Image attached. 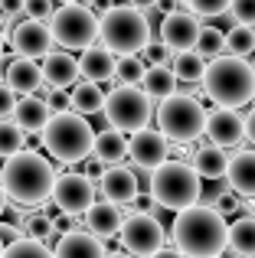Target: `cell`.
<instances>
[{
	"label": "cell",
	"instance_id": "6da1fadb",
	"mask_svg": "<svg viewBox=\"0 0 255 258\" xmlns=\"http://www.w3.org/2000/svg\"><path fill=\"white\" fill-rule=\"evenodd\" d=\"M56 183L59 176L52 160H46L36 151H23L4 160L0 167V186H4L7 200H13L17 206H43L46 200H52Z\"/></svg>",
	"mask_w": 255,
	"mask_h": 258
},
{
	"label": "cell",
	"instance_id": "7a4b0ae2",
	"mask_svg": "<svg viewBox=\"0 0 255 258\" xmlns=\"http://www.w3.org/2000/svg\"><path fill=\"white\" fill-rule=\"evenodd\" d=\"M170 239L173 248L186 258H223V248L229 245V226L216 209L193 206L186 213H177Z\"/></svg>",
	"mask_w": 255,
	"mask_h": 258
},
{
	"label": "cell",
	"instance_id": "3957f363",
	"mask_svg": "<svg viewBox=\"0 0 255 258\" xmlns=\"http://www.w3.org/2000/svg\"><path fill=\"white\" fill-rule=\"evenodd\" d=\"M203 92L219 108H242L255 98V69L249 59L239 56H219L206 66Z\"/></svg>",
	"mask_w": 255,
	"mask_h": 258
},
{
	"label": "cell",
	"instance_id": "277c9868",
	"mask_svg": "<svg viewBox=\"0 0 255 258\" xmlns=\"http://www.w3.org/2000/svg\"><path fill=\"white\" fill-rule=\"evenodd\" d=\"M98 39H102V49H108L118 59L138 56L151 46V20L144 10H134L128 4L111 7L98 20Z\"/></svg>",
	"mask_w": 255,
	"mask_h": 258
},
{
	"label": "cell",
	"instance_id": "5b68a950",
	"mask_svg": "<svg viewBox=\"0 0 255 258\" xmlns=\"http://www.w3.org/2000/svg\"><path fill=\"white\" fill-rule=\"evenodd\" d=\"M98 131L89 124V118L76 111H59L43 131V147L59 164H85L89 154H95Z\"/></svg>",
	"mask_w": 255,
	"mask_h": 258
},
{
	"label": "cell",
	"instance_id": "8992f818",
	"mask_svg": "<svg viewBox=\"0 0 255 258\" xmlns=\"http://www.w3.org/2000/svg\"><path fill=\"white\" fill-rule=\"evenodd\" d=\"M147 193L154 196L160 209H173V213H186V209L200 206V193H203V180L186 160H167L164 167L151 173L147 180Z\"/></svg>",
	"mask_w": 255,
	"mask_h": 258
},
{
	"label": "cell",
	"instance_id": "52a82bcc",
	"mask_svg": "<svg viewBox=\"0 0 255 258\" xmlns=\"http://www.w3.org/2000/svg\"><path fill=\"white\" fill-rule=\"evenodd\" d=\"M206 121L210 114L193 95H173V98L160 101L157 108V131L177 144H193L197 138H203Z\"/></svg>",
	"mask_w": 255,
	"mask_h": 258
},
{
	"label": "cell",
	"instance_id": "ba28073f",
	"mask_svg": "<svg viewBox=\"0 0 255 258\" xmlns=\"http://www.w3.org/2000/svg\"><path fill=\"white\" fill-rule=\"evenodd\" d=\"M154 108H151V98H147L141 88H128V85H118L108 92V101H105V121L108 127L121 134H138V131H147L154 118Z\"/></svg>",
	"mask_w": 255,
	"mask_h": 258
},
{
	"label": "cell",
	"instance_id": "9c48e42d",
	"mask_svg": "<svg viewBox=\"0 0 255 258\" xmlns=\"http://www.w3.org/2000/svg\"><path fill=\"white\" fill-rule=\"evenodd\" d=\"M98 20L102 17H95L85 4H62V7H56L49 26H52L56 43L62 46L66 52H72V49L85 52V49H92V43L98 39Z\"/></svg>",
	"mask_w": 255,
	"mask_h": 258
},
{
	"label": "cell",
	"instance_id": "30bf717a",
	"mask_svg": "<svg viewBox=\"0 0 255 258\" xmlns=\"http://www.w3.org/2000/svg\"><path fill=\"white\" fill-rule=\"evenodd\" d=\"M121 245L134 258H154L157 252L167 248V232H164L157 216L131 213L124 219V229H121Z\"/></svg>",
	"mask_w": 255,
	"mask_h": 258
},
{
	"label": "cell",
	"instance_id": "8fae6325",
	"mask_svg": "<svg viewBox=\"0 0 255 258\" xmlns=\"http://www.w3.org/2000/svg\"><path fill=\"white\" fill-rule=\"evenodd\" d=\"M52 203L59 206V213L82 219L95 206V183L85 180L82 173H62L56 183V193H52Z\"/></svg>",
	"mask_w": 255,
	"mask_h": 258
},
{
	"label": "cell",
	"instance_id": "7c38bea8",
	"mask_svg": "<svg viewBox=\"0 0 255 258\" xmlns=\"http://www.w3.org/2000/svg\"><path fill=\"white\" fill-rule=\"evenodd\" d=\"M200 33H203V26H200V20L193 17L190 10H173L160 20V43H164L173 56H180V52H197Z\"/></svg>",
	"mask_w": 255,
	"mask_h": 258
},
{
	"label": "cell",
	"instance_id": "4fadbf2b",
	"mask_svg": "<svg viewBox=\"0 0 255 258\" xmlns=\"http://www.w3.org/2000/svg\"><path fill=\"white\" fill-rule=\"evenodd\" d=\"M10 43H13V52H17L20 59H46L52 52V43H56V36H52V26L49 23H39V20H20L17 26H13L10 33Z\"/></svg>",
	"mask_w": 255,
	"mask_h": 258
},
{
	"label": "cell",
	"instance_id": "5bb4252c",
	"mask_svg": "<svg viewBox=\"0 0 255 258\" xmlns=\"http://www.w3.org/2000/svg\"><path fill=\"white\" fill-rule=\"evenodd\" d=\"M170 160V141L164 138L160 131L147 127V131H138L131 134V164L138 170H157Z\"/></svg>",
	"mask_w": 255,
	"mask_h": 258
},
{
	"label": "cell",
	"instance_id": "9a60e30c",
	"mask_svg": "<svg viewBox=\"0 0 255 258\" xmlns=\"http://www.w3.org/2000/svg\"><path fill=\"white\" fill-rule=\"evenodd\" d=\"M206 138L213 147L226 151V147H239L245 138V118L232 108H216L206 121Z\"/></svg>",
	"mask_w": 255,
	"mask_h": 258
},
{
	"label": "cell",
	"instance_id": "2e32d148",
	"mask_svg": "<svg viewBox=\"0 0 255 258\" xmlns=\"http://www.w3.org/2000/svg\"><path fill=\"white\" fill-rule=\"evenodd\" d=\"M79 76H82V69H79V59L72 56V52L52 49L49 56L43 59V79H46V85H49L52 92L76 88L79 85Z\"/></svg>",
	"mask_w": 255,
	"mask_h": 258
},
{
	"label": "cell",
	"instance_id": "e0dca14e",
	"mask_svg": "<svg viewBox=\"0 0 255 258\" xmlns=\"http://www.w3.org/2000/svg\"><path fill=\"white\" fill-rule=\"evenodd\" d=\"M98 189H102L105 203H111V206H128V203L134 206V200L141 196L138 173L131 167H108V173L98 183Z\"/></svg>",
	"mask_w": 255,
	"mask_h": 258
},
{
	"label": "cell",
	"instance_id": "ac0fdd59",
	"mask_svg": "<svg viewBox=\"0 0 255 258\" xmlns=\"http://www.w3.org/2000/svg\"><path fill=\"white\" fill-rule=\"evenodd\" d=\"M7 88H10L13 95H23V98H33V95H39V88L46 85L43 79V66H36L33 59H10L7 62V76H4Z\"/></svg>",
	"mask_w": 255,
	"mask_h": 258
},
{
	"label": "cell",
	"instance_id": "d6986e66",
	"mask_svg": "<svg viewBox=\"0 0 255 258\" xmlns=\"http://www.w3.org/2000/svg\"><path fill=\"white\" fill-rule=\"evenodd\" d=\"M49 121H52V108H49V101H46V98L33 95V98H20L17 101L13 124H17L26 138H33V134H39V138H43V131H46V124H49Z\"/></svg>",
	"mask_w": 255,
	"mask_h": 258
},
{
	"label": "cell",
	"instance_id": "ffe728a7",
	"mask_svg": "<svg viewBox=\"0 0 255 258\" xmlns=\"http://www.w3.org/2000/svg\"><path fill=\"white\" fill-rule=\"evenodd\" d=\"M82 222H85V232H92L95 239H108V235H121L124 213L121 206H111V203H95L82 216Z\"/></svg>",
	"mask_w": 255,
	"mask_h": 258
},
{
	"label": "cell",
	"instance_id": "44dd1931",
	"mask_svg": "<svg viewBox=\"0 0 255 258\" xmlns=\"http://www.w3.org/2000/svg\"><path fill=\"white\" fill-rule=\"evenodd\" d=\"M52 255L56 258H108L105 252L102 239H95L92 232H69L62 235V239L56 242V248H52Z\"/></svg>",
	"mask_w": 255,
	"mask_h": 258
},
{
	"label": "cell",
	"instance_id": "7402d4cb",
	"mask_svg": "<svg viewBox=\"0 0 255 258\" xmlns=\"http://www.w3.org/2000/svg\"><path fill=\"white\" fill-rule=\"evenodd\" d=\"M226 183H229V189L236 196L255 200V151H239L236 157L229 160Z\"/></svg>",
	"mask_w": 255,
	"mask_h": 258
},
{
	"label": "cell",
	"instance_id": "603a6c76",
	"mask_svg": "<svg viewBox=\"0 0 255 258\" xmlns=\"http://www.w3.org/2000/svg\"><path fill=\"white\" fill-rule=\"evenodd\" d=\"M131 157V141L115 127H105L95 138V160H102L105 167H124V160Z\"/></svg>",
	"mask_w": 255,
	"mask_h": 258
},
{
	"label": "cell",
	"instance_id": "cb8c5ba5",
	"mask_svg": "<svg viewBox=\"0 0 255 258\" xmlns=\"http://www.w3.org/2000/svg\"><path fill=\"white\" fill-rule=\"evenodd\" d=\"M229 154L219 151V147L213 144H203L197 154H193V170L200 173V180H226V173H229Z\"/></svg>",
	"mask_w": 255,
	"mask_h": 258
},
{
	"label": "cell",
	"instance_id": "d4e9b609",
	"mask_svg": "<svg viewBox=\"0 0 255 258\" xmlns=\"http://www.w3.org/2000/svg\"><path fill=\"white\" fill-rule=\"evenodd\" d=\"M79 69H82V76H85V82H108L111 76H115V69H118V59L111 56L108 49H85L82 52V59H79Z\"/></svg>",
	"mask_w": 255,
	"mask_h": 258
},
{
	"label": "cell",
	"instance_id": "484cf974",
	"mask_svg": "<svg viewBox=\"0 0 255 258\" xmlns=\"http://www.w3.org/2000/svg\"><path fill=\"white\" fill-rule=\"evenodd\" d=\"M177 88H180V82H177L170 66H151L144 82H141V92H144L147 98H157V101H167V98H173V95H180Z\"/></svg>",
	"mask_w": 255,
	"mask_h": 258
},
{
	"label": "cell",
	"instance_id": "4316f807",
	"mask_svg": "<svg viewBox=\"0 0 255 258\" xmlns=\"http://www.w3.org/2000/svg\"><path fill=\"white\" fill-rule=\"evenodd\" d=\"M69 95H72V111H76V114H82V118L105 114V101H108V95H105L95 82H79Z\"/></svg>",
	"mask_w": 255,
	"mask_h": 258
},
{
	"label": "cell",
	"instance_id": "83f0119b",
	"mask_svg": "<svg viewBox=\"0 0 255 258\" xmlns=\"http://www.w3.org/2000/svg\"><path fill=\"white\" fill-rule=\"evenodd\" d=\"M206 59L200 56V52H180V56H173V76H177L180 85L193 88V85H203V76H206Z\"/></svg>",
	"mask_w": 255,
	"mask_h": 258
},
{
	"label": "cell",
	"instance_id": "f1b7e54d",
	"mask_svg": "<svg viewBox=\"0 0 255 258\" xmlns=\"http://www.w3.org/2000/svg\"><path fill=\"white\" fill-rule=\"evenodd\" d=\"M229 248L236 258H255V216H239L229 226Z\"/></svg>",
	"mask_w": 255,
	"mask_h": 258
},
{
	"label": "cell",
	"instance_id": "f546056e",
	"mask_svg": "<svg viewBox=\"0 0 255 258\" xmlns=\"http://www.w3.org/2000/svg\"><path fill=\"white\" fill-rule=\"evenodd\" d=\"M26 141H30V138H26L13 121H0V157H4V160H10V157H17V154L30 151Z\"/></svg>",
	"mask_w": 255,
	"mask_h": 258
},
{
	"label": "cell",
	"instance_id": "4dcf8cb0",
	"mask_svg": "<svg viewBox=\"0 0 255 258\" xmlns=\"http://www.w3.org/2000/svg\"><path fill=\"white\" fill-rule=\"evenodd\" d=\"M147 69H151V66H144L141 56H121L118 59V69H115V79L121 85H128V88H138L141 82H144Z\"/></svg>",
	"mask_w": 255,
	"mask_h": 258
},
{
	"label": "cell",
	"instance_id": "1f68e13d",
	"mask_svg": "<svg viewBox=\"0 0 255 258\" xmlns=\"http://www.w3.org/2000/svg\"><path fill=\"white\" fill-rule=\"evenodd\" d=\"M197 52L203 59H219L226 52V33L219 30V26H203V33H200V43H197Z\"/></svg>",
	"mask_w": 255,
	"mask_h": 258
},
{
	"label": "cell",
	"instance_id": "d6a6232c",
	"mask_svg": "<svg viewBox=\"0 0 255 258\" xmlns=\"http://www.w3.org/2000/svg\"><path fill=\"white\" fill-rule=\"evenodd\" d=\"M226 49H229V56H252L255 52V30H249V26H232L229 33H226Z\"/></svg>",
	"mask_w": 255,
	"mask_h": 258
},
{
	"label": "cell",
	"instance_id": "836d02e7",
	"mask_svg": "<svg viewBox=\"0 0 255 258\" xmlns=\"http://www.w3.org/2000/svg\"><path fill=\"white\" fill-rule=\"evenodd\" d=\"M23 232H26V239L43 242V245H46V242L56 235V226H52L49 213H30V216H26V222H23Z\"/></svg>",
	"mask_w": 255,
	"mask_h": 258
},
{
	"label": "cell",
	"instance_id": "e575fe53",
	"mask_svg": "<svg viewBox=\"0 0 255 258\" xmlns=\"http://www.w3.org/2000/svg\"><path fill=\"white\" fill-rule=\"evenodd\" d=\"M4 258H56V255H52L49 248L43 245V242L23 239V242H17V245L7 248V255H4Z\"/></svg>",
	"mask_w": 255,
	"mask_h": 258
},
{
	"label": "cell",
	"instance_id": "d590c367",
	"mask_svg": "<svg viewBox=\"0 0 255 258\" xmlns=\"http://www.w3.org/2000/svg\"><path fill=\"white\" fill-rule=\"evenodd\" d=\"M193 17H223L232 10V0H186Z\"/></svg>",
	"mask_w": 255,
	"mask_h": 258
},
{
	"label": "cell",
	"instance_id": "8d00e7d4",
	"mask_svg": "<svg viewBox=\"0 0 255 258\" xmlns=\"http://www.w3.org/2000/svg\"><path fill=\"white\" fill-rule=\"evenodd\" d=\"M226 193H232V189H229V183H223V180H210V183H203V193H200V206L216 209V206H219V200H223Z\"/></svg>",
	"mask_w": 255,
	"mask_h": 258
},
{
	"label": "cell",
	"instance_id": "74e56055",
	"mask_svg": "<svg viewBox=\"0 0 255 258\" xmlns=\"http://www.w3.org/2000/svg\"><path fill=\"white\" fill-rule=\"evenodd\" d=\"M232 20H236V26H255V0H232Z\"/></svg>",
	"mask_w": 255,
	"mask_h": 258
},
{
	"label": "cell",
	"instance_id": "f35d334b",
	"mask_svg": "<svg viewBox=\"0 0 255 258\" xmlns=\"http://www.w3.org/2000/svg\"><path fill=\"white\" fill-rule=\"evenodd\" d=\"M52 13H56L52 0H26V20H39V23H46V20H52Z\"/></svg>",
	"mask_w": 255,
	"mask_h": 258
},
{
	"label": "cell",
	"instance_id": "ab89813d",
	"mask_svg": "<svg viewBox=\"0 0 255 258\" xmlns=\"http://www.w3.org/2000/svg\"><path fill=\"white\" fill-rule=\"evenodd\" d=\"M141 59H147L151 66H167V59H170V49H167L164 43H151V46L144 49V56H141Z\"/></svg>",
	"mask_w": 255,
	"mask_h": 258
},
{
	"label": "cell",
	"instance_id": "60d3db41",
	"mask_svg": "<svg viewBox=\"0 0 255 258\" xmlns=\"http://www.w3.org/2000/svg\"><path fill=\"white\" fill-rule=\"evenodd\" d=\"M105 173H108V167H105L102 160H95V157H92V160H85V164H82V176H85V180H92L95 186L105 180Z\"/></svg>",
	"mask_w": 255,
	"mask_h": 258
},
{
	"label": "cell",
	"instance_id": "b9f144b4",
	"mask_svg": "<svg viewBox=\"0 0 255 258\" xmlns=\"http://www.w3.org/2000/svg\"><path fill=\"white\" fill-rule=\"evenodd\" d=\"M17 111V95L7 88V82H0V121H7V114Z\"/></svg>",
	"mask_w": 255,
	"mask_h": 258
},
{
	"label": "cell",
	"instance_id": "7bdbcfd3",
	"mask_svg": "<svg viewBox=\"0 0 255 258\" xmlns=\"http://www.w3.org/2000/svg\"><path fill=\"white\" fill-rule=\"evenodd\" d=\"M0 13L4 17H20V13H26V0H0Z\"/></svg>",
	"mask_w": 255,
	"mask_h": 258
},
{
	"label": "cell",
	"instance_id": "ee69618b",
	"mask_svg": "<svg viewBox=\"0 0 255 258\" xmlns=\"http://www.w3.org/2000/svg\"><path fill=\"white\" fill-rule=\"evenodd\" d=\"M245 138H249L252 144H255V108H252L249 114H245Z\"/></svg>",
	"mask_w": 255,
	"mask_h": 258
},
{
	"label": "cell",
	"instance_id": "f6af8a7d",
	"mask_svg": "<svg viewBox=\"0 0 255 258\" xmlns=\"http://www.w3.org/2000/svg\"><path fill=\"white\" fill-rule=\"evenodd\" d=\"M160 0H128V7H134V10H154Z\"/></svg>",
	"mask_w": 255,
	"mask_h": 258
},
{
	"label": "cell",
	"instance_id": "bcb514c9",
	"mask_svg": "<svg viewBox=\"0 0 255 258\" xmlns=\"http://www.w3.org/2000/svg\"><path fill=\"white\" fill-rule=\"evenodd\" d=\"M154 258H186V255H180L177 248H164V252H157Z\"/></svg>",
	"mask_w": 255,
	"mask_h": 258
},
{
	"label": "cell",
	"instance_id": "7dc6e473",
	"mask_svg": "<svg viewBox=\"0 0 255 258\" xmlns=\"http://www.w3.org/2000/svg\"><path fill=\"white\" fill-rule=\"evenodd\" d=\"M7 209V193H4V186H0V213Z\"/></svg>",
	"mask_w": 255,
	"mask_h": 258
},
{
	"label": "cell",
	"instance_id": "c3c4849f",
	"mask_svg": "<svg viewBox=\"0 0 255 258\" xmlns=\"http://www.w3.org/2000/svg\"><path fill=\"white\" fill-rule=\"evenodd\" d=\"M108 258H134V255H128V252H111Z\"/></svg>",
	"mask_w": 255,
	"mask_h": 258
},
{
	"label": "cell",
	"instance_id": "681fc988",
	"mask_svg": "<svg viewBox=\"0 0 255 258\" xmlns=\"http://www.w3.org/2000/svg\"><path fill=\"white\" fill-rule=\"evenodd\" d=\"M4 43H7V33L0 30V52H4Z\"/></svg>",
	"mask_w": 255,
	"mask_h": 258
},
{
	"label": "cell",
	"instance_id": "f907efd6",
	"mask_svg": "<svg viewBox=\"0 0 255 258\" xmlns=\"http://www.w3.org/2000/svg\"><path fill=\"white\" fill-rule=\"evenodd\" d=\"M7 255V245H4V239H0V258H4Z\"/></svg>",
	"mask_w": 255,
	"mask_h": 258
},
{
	"label": "cell",
	"instance_id": "816d5d0a",
	"mask_svg": "<svg viewBox=\"0 0 255 258\" xmlns=\"http://www.w3.org/2000/svg\"><path fill=\"white\" fill-rule=\"evenodd\" d=\"M62 4H79V0H62Z\"/></svg>",
	"mask_w": 255,
	"mask_h": 258
},
{
	"label": "cell",
	"instance_id": "f5cc1de1",
	"mask_svg": "<svg viewBox=\"0 0 255 258\" xmlns=\"http://www.w3.org/2000/svg\"><path fill=\"white\" fill-rule=\"evenodd\" d=\"M252 69H255V56H252Z\"/></svg>",
	"mask_w": 255,
	"mask_h": 258
}]
</instances>
